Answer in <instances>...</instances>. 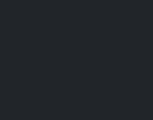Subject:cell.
Returning a JSON list of instances; mask_svg holds the SVG:
<instances>
[{
  "label": "cell",
  "instance_id": "6da1fadb",
  "mask_svg": "<svg viewBox=\"0 0 153 120\" xmlns=\"http://www.w3.org/2000/svg\"><path fill=\"white\" fill-rule=\"evenodd\" d=\"M83 1H84V0H83Z\"/></svg>",
  "mask_w": 153,
  "mask_h": 120
}]
</instances>
